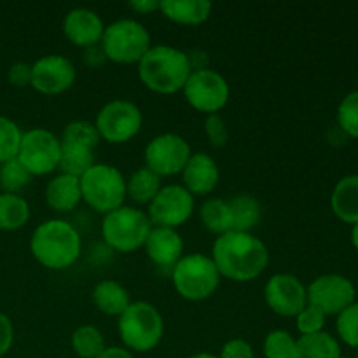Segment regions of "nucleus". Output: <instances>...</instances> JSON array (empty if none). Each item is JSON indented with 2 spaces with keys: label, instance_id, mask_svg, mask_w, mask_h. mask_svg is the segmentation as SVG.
Listing matches in <instances>:
<instances>
[{
  "label": "nucleus",
  "instance_id": "24",
  "mask_svg": "<svg viewBox=\"0 0 358 358\" xmlns=\"http://www.w3.org/2000/svg\"><path fill=\"white\" fill-rule=\"evenodd\" d=\"M62 142V154H59V164L58 170L65 175H72V177L80 178L96 161H94V149L80 143Z\"/></svg>",
  "mask_w": 358,
  "mask_h": 358
},
{
  "label": "nucleus",
  "instance_id": "18",
  "mask_svg": "<svg viewBox=\"0 0 358 358\" xmlns=\"http://www.w3.org/2000/svg\"><path fill=\"white\" fill-rule=\"evenodd\" d=\"M145 254L159 269L171 273L178 261L184 257V240L177 229L168 227H154L147 236Z\"/></svg>",
  "mask_w": 358,
  "mask_h": 358
},
{
  "label": "nucleus",
  "instance_id": "41",
  "mask_svg": "<svg viewBox=\"0 0 358 358\" xmlns=\"http://www.w3.org/2000/svg\"><path fill=\"white\" fill-rule=\"evenodd\" d=\"M14 343V325L7 315L0 313V358L6 355Z\"/></svg>",
  "mask_w": 358,
  "mask_h": 358
},
{
  "label": "nucleus",
  "instance_id": "17",
  "mask_svg": "<svg viewBox=\"0 0 358 358\" xmlns=\"http://www.w3.org/2000/svg\"><path fill=\"white\" fill-rule=\"evenodd\" d=\"M63 34L77 48L87 49L101 42L105 23L100 14L87 7H76L63 17Z\"/></svg>",
  "mask_w": 358,
  "mask_h": 358
},
{
  "label": "nucleus",
  "instance_id": "16",
  "mask_svg": "<svg viewBox=\"0 0 358 358\" xmlns=\"http://www.w3.org/2000/svg\"><path fill=\"white\" fill-rule=\"evenodd\" d=\"M77 79L76 65L63 55H45L31 65V84L42 94H62Z\"/></svg>",
  "mask_w": 358,
  "mask_h": 358
},
{
  "label": "nucleus",
  "instance_id": "2",
  "mask_svg": "<svg viewBox=\"0 0 358 358\" xmlns=\"http://www.w3.org/2000/svg\"><path fill=\"white\" fill-rule=\"evenodd\" d=\"M30 252L35 261L52 271L76 264L83 252V240L76 227L63 219L44 220L30 238Z\"/></svg>",
  "mask_w": 358,
  "mask_h": 358
},
{
  "label": "nucleus",
  "instance_id": "27",
  "mask_svg": "<svg viewBox=\"0 0 358 358\" xmlns=\"http://www.w3.org/2000/svg\"><path fill=\"white\" fill-rule=\"evenodd\" d=\"M161 187H163L161 177H157L149 168L142 166L133 171L131 177L126 180V196H129L133 203L149 205L161 191Z\"/></svg>",
  "mask_w": 358,
  "mask_h": 358
},
{
  "label": "nucleus",
  "instance_id": "37",
  "mask_svg": "<svg viewBox=\"0 0 358 358\" xmlns=\"http://www.w3.org/2000/svg\"><path fill=\"white\" fill-rule=\"evenodd\" d=\"M325 315L318 311L317 308L308 304L303 311L296 317V327L301 332V336H311L324 332L325 327Z\"/></svg>",
  "mask_w": 358,
  "mask_h": 358
},
{
  "label": "nucleus",
  "instance_id": "8",
  "mask_svg": "<svg viewBox=\"0 0 358 358\" xmlns=\"http://www.w3.org/2000/svg\"><path fill=\"white\" fill-rule=\"evenodd\" d=\"M100 45L108 62L119 65H138L140 59L152 48L149 30L131 17H122L105 24Z\"/></svg>",
  "mask_w": 358,
  "mask_h": 358
},
{
  "label": "nucleus",
  "instance_id": "35",
  "mask_svg": "<svg viewBox=\"0 0 358 358\" xmlns=\"http://www.w3.org/2000/svg\"><path fill=\"white\" fill-rule=\"evenodd\" d=\"M338 126L346 136L358 138V90L346 94L339 103Z\"/></svg>",
  "mask_w": 358,
  "mask_h": 358
},
{
  "label": "nucleus",
  "instance_id": "1",
  "mask_svg": "<svg viewBox=\"0 0 358 358\" xmlns=\"http://www.w3.org/2000/svg\"><path fill=\"white\" fill-rule=\"evenodd\" d=\"M212 261L220 278L233 282H252L269 264L268 247L252 233H231L217 236L212 247Z\"/></svg>",
  "mask_w": 358,
  "mask_h": 358
},
{
  "label": "nucleus",
  "instance_id": "12",
  "mask_svg": "<svg viewBox=\"0 0 358 358\" xmlns=\"http://www.w3.org/2000/svg\"><path fill=\"white\" fill-rule=\"evenodd\" d=\"M191 154V145L184 136L177 133H161L147 143L143 161L145 168L157 177H175L182 173Z\"/></svg>",
  "mask_w": 358,
  "mask_h": 358
},
{
  "label": "nucleus",
  "instance_id": "44",
  "mask_svg": "<svg viewBox=\"0 0 358 358\" xmlns=\"http://www.w3.org/2000/svg\"><path fill=\"white\" fill-rule=\"evenodd\" d=\"M187 58L189 63H191L192 72H194V70L208 69V55H206L205 51H201V49H192V51H189Z\"/></svg>",
  "mask_w": 358,
  "mask_h": 358
},
{
  "label": "nucleus",
  "instance_id": "25",
  "mask_svg": "<svg viewBox=\"0 0 358 358\" xmlns=\"http://www.w3.org/2000/svg\"><path fill=\"white\" fill-rule=\"evenodd\" d=\"M199 219L203 227L210 233L222 236L233 231V215H231L229 199L208 198L199 208Z\"/></svg>",
  "mask_w": 358,
  "mask_h": 358
},
{
  "label": "nucleus",
  "instance_id": "4",
  "mask_svg": "<svg viewBox=\"0 0 358 358\" xmlns=\"http://www.w3.org/2000/svg\"><path fill=\"white\" fill-rule=\"evenodd\" d=\"M117 331L126 350L135 353L152 352L163 341V315L154 304L135 301L117 318Z\"/></svg>",
  "mask_w": 358,
  "mask_h": 358
},
{
  "label": "nucleus",
  "instance_id": "7",
  "mask_svg": "<svg viewBox=\"0 0 358 358\" xmlns=\"http://www.w3.org/2000/svg\"><path fill=\"white\" fill-rule=\"evenodd\" d=\"M150 229L152 222L147 212L135 206H121L103 215L101 220L103 241L112 250L121 254H131L138 248H143Z\"/></svg>",
  "mask_w": 358,
  "mask_h": 358
},
{
  "label": "nucleus",
  "instance_id": "43",
  "mask_svg": "<svg viewBox=\"0 0 358 358\" xmlns=\"http://www.w3.org/2000/svg\"><path fill=\"white\" fill-rule=\"evenodd\" d=\"M128 6L129 9L135 10V13L138 14H150L159 10L161 0H131Z\"/></svg>",
  "mask_w": 358,
  "mask_h": 358
},
{
  "label": "nucleus",
  "instance_id": "10",
  "mask_svg": "<svg viewBox=\"0 0 358 358\" xmlns=\"http://www.w3.org/2000/svg\"><path fill=\"white\" fill-rule=\"evenodd\" d=\"M62 142L52 131L34 128L23 133L16 159L31 177H44L58 170Z\"/></svg>",
  "mask_w": 358,
  "mask_h": 358
},
{
  "label": "nucleus",
  "instance_id": "3",
  "mask_svg": "<svg viewBox=\"0 0 358 358\" xmlns=\"http://www.w3.org/2000/svg\"><path fill=\"white\" fill-rule=\"evenodd\" d=\"M192 69L187 52L173 45H152L138 62V77L147 90L175 94L184 90Z\"/></svg>",
  "mask_w": 358,
  "mask_h": 358
},
{
  "label": "nucleus",
  "instance_id": "5",
  "mask_svg": "<svg viewBox=\"0 0 358 358\" xmlns=\"http://www.w3.org/2000/svg\"><path fill=\"white\" fill-rule=\"evenodd\" d=\"M170 276L178 296L192 303L210 299L220 285L219 271L212 257L205 254L184 255L171 269Z\"/></svg>",
  "mask_w": 358,
  "mask_h": 358
},
{
  "label": "nucleus",
  "instance_id": "46",
  "mask_svg": "<svg viewBox=\"0 0 358 358\" xmlns=\"http://www.w3.org/2000/svg\"><path fill=\"white\" fill-rule=\"evenodd\" d=\"M352 245L358 252V222L355 224V226H352Z\"/></svg>",
  "mask_w": 358,
  "mask_h": 358
},
{
  "label": "nucleus",
  "instance_id": "38",
  "mask_svg": "<svg viewBox=\"0 0 358 358\" xmlns=\"http://www.w3.org/2000/svg\"><path fill=\"white\" fill-rule=\"evenodd\" d=\"M205 135L213 147L226 145L227 140H229V131H227L226 121H224L222 115H219V114L206 115Z\"/></svg>",
  "mask_w": 358,
  "mask_h": 358
},
{
  "label": "nucleus",
  "instance_id": "9",
  "mask_svg": "<svg viewBox=\"0 0 358 358\" xmlns=\"http://www.w3.org/2000/svg\"><path fill=\"white\" fill-rule=\"evenodd\" d=\"M100 138L108 143H128L135 138L143 126L142 110L129 100H110L100 108L94 119Z\"/></svg>",
  "mask_w": 358,
  "mask_h": 358
},
{
  "label": "nucleus",
  "instance_id": "6",
  "mask_svg": "<svg viewBox=\"0 0 358 358\" xmlns=\"http://www.w3.org/2000/svg\"><path fill=\"white\" fill-rule=\"evenodd\" d=\"M80 180V194L83 201L98 213L114 212L124 206L126 201V178L121 170L112 164L94 163Z\"/></svg>",
  "mask_w": 358,
  "mask_h": 358
},
{
  "label": "nucleus",
  "instance_id": "42",
  "mask_svg": "<svg viewBox=\"0 0 358 358\" xmlns=\"http://www.w3.org/2000/svg\"><path fill=\"white\" fill-rule=\"evenodd\" d=\"M107 62V56H105L103 49H101L100 44L91 45V48L84 49V63L91 69H98L100 65Z\"/></svg>",
  "mask_w": 358,
  "mask_h": 358
},
{
  "label": "nucleus",
  "instance_id": "23",
  "mask_svg": "<svg viewBox=\"0 0 358 358\" xmlns=\"http://www.w3.org/2000/svg\"><path fill=\"white\" fill-rule=\"evenodd\" d=\"M332 213L341 222H358V175H346L334 185L331 194Z\"/></svg>",
  "mask_w": 358,
  "mask_h": 358
},
{
  "label": "nucleus",
  "instance_id": "11",
  "mask_svg": "<svg viewBox=\"0 0 358 358\" xmlns=\"http://www.w3.org/2000/svg\"><path fill=\"white\" fill-rule=\"evenodd\" d=\"M182 93H184L185 101L194 110L212 115L219 114L226 107L231 90L226 77L208 66V69L191 72Z\"/></svg>",
  "mask_w": 358,
  "mask_h": 358
},
{
  "label": "nucleus",
  "instance_id": "20",
  "mask_svg": "<svg viewBox=\"0 0 358 358\" xmlns=\"http://www.w3.org/2000/svg\"><path fill=\"white\" fill-rule=\"evenodd\" d=\"M83 201L80 194V180L72 175L59 173L45 185V203L51 210L58 213H69Z\"/></svg>",
  "mask_w": 358,
  "mask_h": 358
},
{
  "label": "nucleus",
  "instance_id": "45",
  "mask_svg": "<svg viewBox=\"0 0 358 358\" xmlns=\"http://www.w3.org/2000/svg\"><path fill=\"white\" fill-rule=\"evenodd\" d=\"M98 358H135L129 350L122 348V346H107L103 353Z\"/></svg>",
  "mask_w": 358,
  "mask_h": 358
},
{
  "label": "nucleus",
  "instance_id": "14",
  "mask_svg": "<svg viewBox=\"0 0 358 358\" xmlns=\"http://www.w3.org/2000/svg\"><path fill=\"white\" fill-rule=\"evenodd\" d=\"M306 290L308 304L322 311L325 317H338L357 299V289L352 280L334 273L317 276Z\"/></svg>",
  "mask_w": 358,
  "mask_h": 358
},
{
  "label": "nucleus",
  "instance_id": "30",
  "mask_svg": "<svg viewBox=\"0 0 358 358\" xmlns=\"http://www.w3.org/2000/svg\"><path fill=\"white\" fill-rule=\"evenodd\" d=\"M72 350L79 358H98L107 350L105 336L94 325H80L73 331Z\"/></svg>",
  "mask_w": 358,
  "mask_h": 358
},
{
  "label": "nucleus",
  "instance_id": "49",
  "mask_svg": "<svg viewBox=\"0 0 358 358\" xmlns=\"http://www.w3.org/2000/svg\"><path fill=\"white\" fill-rule=\"evenodd\" d=\"M358 350V348H357ZM357 358H358V352H357Z\"/></svg>",
  "mask_w": 358,
  "mask_h": 358
},
{
  "label": "nucleus",
  "instance_id": "28",
  "mask_svg": "<svg viewBox=\"0 0 358 358\" xmlns=\"http://www.w3.org/2000/svg\"><path fill=\"white\" fill-rule=\"evenodd\" d=\"M341 346L339 341L329 332H318L311 336H301L297 339L296 358H339Z\"/></svg>",
  "mask_w": 358,
  "mask_h": 358
},
{
  "label": "nucleus",
  "instance_id": "19",
  "mask_svg": "<svg viewBox=\"0 0 358 358\" xmlns=\"http://www.w3.org/2000/svg\"><path fill=\"white\" fill-rule=\"evenodd\" d=\"M180 175L184 187L192 196H206L219 185L220 168L208 154L192 152Z\"/></svg>",
  "mask_w": 358,
  "mask_h": 358
},
{
  "label": "nucleus",
  "instance_id": "36",
  "mask_svg": "<svg viewBox=\"0 0 358 358\" xmlns=\"http://www.w3.org/2000/svg\"><path fill=\"white\" fill-rule=\"evenodd\" d=\"M336 331H338L339 339L345 345L358 348V303L352 304L346 308L345 311L338 315L336 320Z\"/></svg>",
  "mask_w": 358,
  "mask_h": 358
},
{
  "label": "nucleus",
  "instance_id": "29",
  "mask_svg": "<svg viewBox=\"0 0 358 358\" xmlns=\"http://www.w3.org/2000/svg\"><path fill=\"white\" fill-rule=\"evenodd\" d=\"M30 219V205L20 194L0 192V229L17 231Z\"/></svg>",
  "mask_w": 358,
  "mask_h": 358
},
{
  "label": "nucleus",
  "instance_id": "33",
  "mask_svg": "<svg viewBox=\"0 0 358 358\" xmlns=\"http://www.w3.org/2000/svg\"><path fill=\"white\" fill-rule=\"evenodd\" d=\"M59 140L80 143V145L91 147V149H96L98 143L101 142L100 133H98L94 122L84 121V119H77V121L69 122L65 126V129H63V135Z\"/></svg>",
  "mask_w": 358,
  "mask_h": 358
},
{
  "label": "nucleus",
  "instance_id": "15",
  "mask_svg": "<svg viewBox=\"0 0 358 358\" xmlns=\"http://www.w3.org/2000/svg\"><path fill=\"white\" fill-rule=\"evenodd\" d=\"M264 301L269 310L280 317H297L308 306L306 285L297 276L278 273L266 283Z\"/></svg>",
  "mask_w": 358,
  "mask_h": 358
},
{
  "label": "nucleus",
  "instance_id": "32",
  "mask_svg": "<svg viewBox=\"0 0 358 358\" xmlns=\"http://www.w3.org/2000/svg\"><path fill=\"white\" fill-rule=\"evenodd\" d=\"M262 350L266 358H296L297 339L289 331L276 329L266 336Z\"/></svg>",
  "mask_w": 358,
  "mask_h": 358
},
{
  "label": "nucleus",
  "instance_id": "13",
  "mask_svg": "<svg viewBox=\"0 0 358 358\" xmlns=\"http://www.w3.org/2000/svg\"><path fill=\"white\" fill-rule=\"evenodd\" d=\"M194 212V196L178 184H168L161 187L156 198L149 203L150 222L154 227L178 229L184 226Z\"/></svg>",
  "mask_w": 358,
  "mask_h": 358
},
{
  "label": "nucleus",
  "instance_id": "34",
  "mask_svg": "<svg viewBox=\"0 0 358 358\" xmlns=\"http://www.w3.org/2000/svg\"><path fill=\"white\" fill-rule=\"evenodd\" d=\"M21 136H23V131L20 126L13 119L0 115V164L17 156Z\"/></svg>",
  "mask_w": 358,
  "mask_h": 358
},
{
  "label": "nucleus",
  "instance_id": "31",
  "mask_svg": "<svg viewBox=\"0 0 358 358\" xmlns=\"http://www.w3.org/2000/svg\"><path fill=\"white\" fill-rule=\"evenodd\" d=\"M31 175L24 170L23 164L14 157L0 164V189L7 194H17L31 182Z\"/></svg>",
  "mask_w": 358,
  "mask_h": 358
},
{
  "label": "nucleus",
  "instance_id": "40",
  "mask_svg": "<svg viewBox=\"0 0 358 358\" xmlns=\"http://www.w3.org/2000/svg\"><path fill=\"white\" fill-rule=\"evenodd\" d=\"M7 79L14 87H24L31 84V65L24 62H16L7 70Z\"/></svg>",
  "mask_w": 358,
  "mask_h": 358
},
{
  "label": "nucleus",
  "instance_id": "47",
  "mask_svg": "<svg viewBox=\"0 0 358 358\" xmlns=\"http://www.w3.org/2000/svg\"><path fill=\"white\" fill-rule=\"evenodd\" d=\"M189 358H219V355H213V353L201 352V353H194V355H191Z\"/></svg>",
  "mask_w": 358,
  "mask_h": 358
},
{
  "label": "nucleus",
  "instance_id": "21",
  "mask_svg": "<svg viewBox=\"0 0 358 358\" xmlns=\"http://www.w3.org/2000/svg\"><path fill=\"white\" fill-rule=\"evenodd\" d=\"M212 2L208 0H161L159 13L177 24L198 27L212 14Z\"/></svg>",
  "mask_w": 358,
  "mask_h": 358
},
{
  "label": "nucleus",
  "instance_id": "48",
  "mask_svg": "<svg viewBox=\"0 0 358 358\" xmlns=\"http://www.w3.org/2000/svg\"><path fill=\"white\" fill-rule=\"evenodd\" d=\"M339 358H346V357H343V355H341V357H339Z\"/></svg>",
  "mask_w": 358,
  "mask_h": 358
},
{
  "label": "nucleus",
  "instance_id": "22",
  "mask_svg": "<svg viewBox=\"0 0 358 358\" xmlns=\"http://www.w3.org/2000/svg\"><path fill=\"white\" fill-rule=\"evenodd\" d=\"M91 299H93L94 308L100 313L117 318L131 304L128 289L122 283L115 282V280H101V282H98L94 285L93 292H91Z\"/></svg>",
  "mask_w": 358,
  "mask_h": 358
},
{
  "label": "nucleus",
  "instance_id": "39",
  "mask_svg": "<svg viewBox=\"0 0 358 358\" xmlns=\"http://www.w3.org/2000/svg\"><path fill=\"white\" fill-rule=\"evenodd\" d=\"M219 358H255V353L250 343L241 338H234L222 346Z\"/></svg>",
  "mask_w": 358,
  "mask_h": 358
},
{
  "label": "nucleus",
  "instance_id": "26",
  "mask_svg": "<svg viewBox=\"0 0 358 358\" xmlns=\"http://www.w3.org/2000/svg\"><path fill=\"white\" fill-rule=\"evenodd\" d=\"M231 215H233V231L250 233L262 219V205L255 196L238 194L229 199Z\"/></svg>",
  "mask_w": 358,
  "mask_h": 358
}]
</instances>
